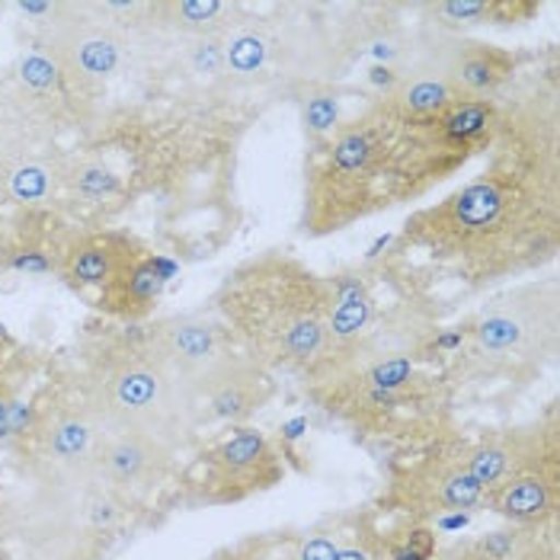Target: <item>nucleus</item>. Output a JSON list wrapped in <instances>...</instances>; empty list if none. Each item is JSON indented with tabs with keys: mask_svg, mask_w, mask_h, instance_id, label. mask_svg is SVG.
Instances as JSON below:
<instances>
[{
	"mask_svg": "<svg viewBox=\"0 0 560 560\" xmlns=\"http://www.w3.org/2000/svg\"><path fill=\"white\" fill-rule=\"evenodd\" d=\"M487 167L420 209L394 237V257H427L468 289L548 266L560 250L558 103L535 96L503 109Z\"/></svg>",
	"mask_w": 560,
	"mask_h": 560,
	"instance_id": "nucleus-1",
	"label": "nucleus"
},
{
	"mask_svg": "<svg viewBox=\"0 0 560 560\" xmlns=\"http://www.w3.org/2000/svg\"><path fill=\"white\" fill-rule=\"evenodd\" d=\"M500 119L497 100L455 103L432 119H400L372 96L362 113L311 148L302 234L327 237L430 196L493 148Z\"/></svg>",
	"mask_w": 560,
	"mask_h": 560,
	"instance_id": "nucleus-2",
	"label": "nucleus"
},
{
	"mask_svg": "<svg viewBox=\"0 0 560 560\" xmlns=\"http://www.w3.org/2000/svg\"><path fill=\"white\" fill-rule=\"evenodd\" d=\"M432 337L420 304H390L349 359L304 378V394L359 435L420 442L445 427L452 397L448 375L432 369Z\"/></svg>",
	"mask_w": 560,
	"mask_h": 560,
	"instance_id": "nucleus-3",
	"label": "nucleus"
},
{
	"mask_svg": "<svg viewBox=\"0 0 560 560\" xmlns=\"http://www.w3.org/2000/svg\"><path fill=\"white\" fill-rule=\"evenodd\" d=\"M234 346L266 372L304 382L327 355L330 285L292 254H259L234 266L215 295Z\"/></svg>",
	"mask_w": 560,
	"mask_h": 560,
	"instance_id": "nucleus-4",
	"label": "nucleus"
},
{
	"mask_svg": "<svg viewBox=\"0 0 560 560\" xmlns=\"http://www.w3.org/2000/svg\"><path fill=\"white\" fill-rule=\"evenodd\" d=\"M84 404L106 432H131L179 448L202 427L199 400L141 343L106 349L86 378Z\"/></svg>",
	"mask_w": 560,
	"mask_h": 560,
	"instance_id": "nucleus-5",
	"label": "nucleus"
},
{
	"mask_svg": "<svg viewBox=\"0 0 560 560\" xmlns=\"http://www.w3.org/2000/svg\"><path fill=\"white\" fill-rule=\"evenodd\" d=\"M560 295L555 279L518 282L468 320L448 365L475 378L525 382L558 359Z\"/></svg>",
	"mask_w": 560,
	"mask_h": 560,
	"instance_id": "nucleus-6",
	"label": "nucleus"
},
{
	"mask_svg": "<svg viewBox=\"0 0 560 560\" xmlns=\"http://www.w3.org/2000/svg\"><path fill=\"white\" fill-rule=\"evenodd\" d=\"M483 503V487L465 462V435L445 427L417 442V452L390 468L378 506L410 525L475 513Z\"/></svg>",
	"mask_w": 560,
	"mask_h": 560,
	"instance_id": "nucleus-7",
	"label": "nucleus"
},
{
	"mask_svg": "<svg viewBox=\"0 0 560 560\" xmlns=\"http://www.w3.org/2000/svg\"><path fill=\"white\" fill-rule=\"evenodd\" d=\"M78 93L126 78L131 68V39L126 30L96 16L86 3H61L58 16L39 33V39Z\"/></svg>",
	"mask_w": 560,
	"mask_h": 560,
	"instance_id": "nucleus-8",
	"label": "nucleus"
},
{
	"mask_svg": "<svg viewBox=\"0 0 560 560\" xmlns=\"http://www.w3.org/2000/svg\"><path fill=\"white\" fill-rule=\"evenodd\" d=\"M285 458L254 427H231L192 468V500L206 506H234L279 487Z\"/></svg>",
	"mask_w": 560,
	"mask_h": 560,
	"instance_id": "nucleus-9",
	"label": "nucleus"
},
{
	"mask_svg": "<svg viewBox=\"0 0 560 560\" xmlns=\"http://www.w3.org/2000/svg\"><path fill=\"white\" fill-rule=\"evenodd\" d=\"M106 427L86 404H61L39 410L26 439L36 442L45 477L55 487L96 483V458L106 442Z\"/></svg>",
	"mask_w": 560,
	"mask_h": 560,
	"instance_id": "nucleus-10",
	"label": "nucleus"
},
{
	"mask_svg": "<svg viewBox=\"0 0 560 560\" xmlns=\"http://www.w3.org/2000/svg\"><path fill=\"white\" fill-rule=\"evenodd\" d=\"M144 346L171 369L173 375L196 394L209 385L218 369L241 352L218 317L206 314H173L144 330Z\"/></svg>",
	"mask_w": 560,
	"mask_h": 560,
	"instance_id": "nucleus-11",
	"label": "nucleus"
},
{
	"mask_svg": "<svg viewBox=\"0 0 560 560\" xmlns=\"http://www.w3.org/2000/svg\"><path fill=\"white\" fill-rule=\"evenodd\" d=\"M465 462L483 490L528 468L560 465L558 420L551 417L548 423L535 427H500L465 435Z\"/></svg>",
	"mask_w": 560,
	"mask_h": 560,
	"instance_id": "nucleus-12",
	"label": "nucleus"
},
{
	"mask_svg": "<svg viewBox=\"0 0 560 560\" xmlns=\"http://www.w3.org/2000/svg\"><path fill=\"white\" fill-rule=\"evenodd\" d=\"M427 33L432 55L448 81L455 103H477V100H497L503 86L513 81L518 68V55L510 48L471 39V36H442Z\"/></svg>",
	"mask_w": 560,
	"mask_h": 560,
	"instance_id": "nucleus-13",
	"label": "nucleus"
},
{
	"mask_svg": "<svg viewBox=\"0 0 560 560\" xmlns=\"http://www.w3.org/2000/svg\"><path fill=\"white\" fill-rule=\"evenodd\" d=\"M176 468V448L167 442L148 439V435H131V432H109L100 458H96V480L119 493V497H148Z\"/></svg>",
	"mask_w": 560,
	"mask_h": 560,
	"instance_id": "nucleus-14",
	"label": "nucleus"
},
{
	"mask_svg": "<svg viewBox=\"0 0 560 560\" xmlns=\"http://www.w3.org/2000/svg\"><path fill=\"white\" fill-rule=\"evenodd\" d=\"M276 382L244 352H234L209 385L199 390V413L202 423H224V427H247L259 410L272 400Z\"/></svg>",
	"mask_w": 560,
	"mask_h": 560,
	"instance_id": "nucleus-15",
	"label": "nucleus"
},
{
	"mask_svg": "<svg viewBox=\"0 0 560 560\" xmlns=\"http://www.w3.org/2000/svg\"><path fill=\"white\" fill-rule=\"evenodd\" d=\"M480 510L510 525H555L560 513V465L528 468L487 487Z\"/></svg>",
	"mask_w": 560,
	"mask_h": 560,
	"instance_id": "nucleus-16",
	"label": "nucleus"
},
{
	"mask_svg": "<svg viewBox=\"0 0 560 560\" xmlns=\"http://www.w3.org/2000/svg\"><path fill=\"white\" fill-rule=\"evenodd\" d=\"M138 250L141 244L126 234H90L68 244L58 272L78 292H103L113 285V279L129 266Z\"/></svg>",
	"mask_w": 560,
	"mask_h": 560,
	"instance_id": "nucleus-17",
	"label": "nucleus"
},
{
	"mask_svg": "<svg viewBox=\"0 0 560 560\" xmlns=\"http://www.w3.org/2000/svg\"><path fill=\"white\" fill-rule=\"evenodd\" d=\"M247 20L244 3L231 0H164V3H148V26L167 30L189 39H224L231 30H237Z\"/></svg>",
	"mask_w": 560,
	"mask_h": 560,
	"instance_id": "nucleus-18",
	"label": "nucleus"
},
{
	"mask_svg": "<svg viewBox=\"0 0 560 560\" xmlns=\"http://www.w3.org/2000/svg\"><path fill=\"white\" fill-rule=\"evenodd\" d=\"M538 3L525 0H435L423 3V30L442 36H468L475 26H513L538 13Z\"/></svg>",
	"mask_w": 560,
	"mask_h": 560,
	"instance_id": "nucleus-19",
	"label": "nucleus"
},
{
	"mask_svg": "<svg viewBox=\"0 0 560 560\" xmlns=\"http://www.w3.org/2000/svg\"><path fill=\"white\" fill-rule=\"evenodd\" d=\"M442 560H558L555 525H503L458 541Z\"/></svg>",
	"mask_w": 560,
	"mask_h": 560,
	"instance_id": "nucleus-20",
	"label": "nucleus"
},
{
	"mask_svg": "<svg viewBox=\"0 0 560 560\" xmlns=\"http://www.w3.org/2000/svg\"><path fill=\"white\" fill-rule=\"evenodd\" d=\"M171 269L164 266V259L158 254H148L144 247L131 257V262L113 279L109 289L100 292V307L116 314V317H144L151 314L154 302L161 299L164 285H167Z\"/></svg>",
	"mask_w": 560,
	"mask_h": 560,
	"instance_id": "nucleus-21",
	"label": "nucleus"
},
{
	"mask_svg": "<svg viewBox=\"0 0 560 560\" xmlns=\"http://www.w3.org/2000/svg\"><path fill=\"white\" fill-rule=\"evenodd\" d=\"M65 173L43 158H13L0 164V202L13 209H39L51 202Z\"/></svg>",
	"mask_w": 560,
	"mask_h": 560,
	"instance_id": "nucleus-22",
	"label": "nucleus"
},
{
	"mask_svg": "<svg viewBox=\"0 0 560 560\" xmlns=\"http://www.w3.org/2000/svg\"><path fill=\"white\" fill-rule=\"evenodd\" d=\"M272 51H276V43L269 39V33L257 20L247 16L237 30L224 36V71L231 78L250 81L266 71V61L272 58Z\"/></svg>",
	"mask_w": 560,
	"mask_h": 560,
	"instance_id": "nucleus-23",
	"label": "nucleus"
},
{
	"mask_svg": "<svg viewBox=\"0 0 560 560\" xmlns=\"http://www.w3.org/2000/svg\"><path fill=\"white\" fill-rule=\"evenodd\" d=\"M337 560H388V532L375 516H355L340 522Z\"/></svg>",
	"mask_w": 560,
	"mask_h": 560,
	"instance_id": "nucleus-24",
	"label": "nucleus"
},
{
	"mask_svg": "<svg viewBox=\"0 0 560 560\" xmlns=\"http://www.w3.org/2000/svg\"><path fill=\"white\" fill-rule=\"evenodd\" d=\"M65 183H68V186L74 189V196L84 199V202H106V199H113V196L122 189L119 173L113 171L103 158H93V154L74 161L71 171L65 173Z\"/></svg>",
	"mask_w": 560,
	"mask_h": 560,
	"instance_id": "nucleus-25",
	"label": "nucleus"
},
{
	"mask_svg": "<svg viewBox=\"0 0 560 560\" xmlns=\"http://www.w3.org/2000/svg\"><path fill=\"white\" fill-rule=\"evenodd\" d=\"M302 119L311 148L320 144L324 138H330L337 131V126L343 122L340 119V96H337V90H330V86H307L302 100Z\"/></svg>",
	"mask_w": 560,
	"mask_h": 560,
	"instance_id": "nucleus-26",
	"label": "nucleus"
},
{
	"mask_svg": "<svg viewBox=\"0 0 560 560\" xmlns=\"http://www.w3.org/2000/svg\"><path fill=\"white\" fill-rule=\"evenodd\" d=\"M36 417H39V410L23 404V397L16 394V388L0 372V442L26 439L36 427Z\"/></svg>",
	"mask_w": 560,
	"mask_h": 560,
	"instance_id": "nucleus-27",
	"label": "nucleus"
},
{
	"mask_svg": "<svg viewBox=\"0 0 560 560\" xmlns=\"http://www.w3.org/2000/svg\"><path fill=\"white\" fill-rule=\"evenodd\" d=\"M337 545H340V522H330L314 532L295 535L289 560H337Z\"/></svg>",
	"mask_w": 560,
	"mask_h": 560,
	"instance_id": "nucleus-28",
	"label": "nucleus"
},
{
	"mask_svg": "<svg viewBox=\"0 0 560 560\" xmlns=\"http://www.w3.org/2000/svg\"><path fill=\"white\" fill-rule=\"evenodd\" d=\"M189 71L199 78H221L224 71V39H189V51H186Z\"/></svg>",
	"mask_w": 560,
	"mask_h": 560,
	"instance_id": "nucleus-29",
	"label": "nucleus"
},
{
	"mask_svg": "<svg viewBox=\"0 0 560 560\" xmlns=\"http://www.w3.org/2000/svg\"><path fill=\"white\" fill-rule=\"evenodd\" d=\"M3 365H7V340L0 337V372H3Z\"/></svg>",
	"mask_w": 560,
	"mask_h": 560,
	"instance_id": "nucleus-30",
	"label": "nucleus"
}]
</instances>
